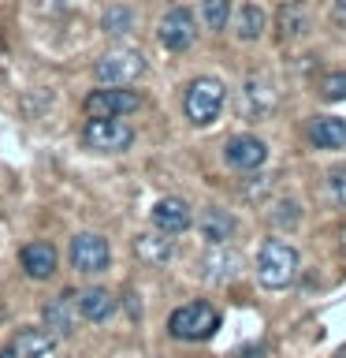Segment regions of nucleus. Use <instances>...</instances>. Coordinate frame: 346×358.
<instances>
[{
  "label": "nucleus",
  "instance_id": "obj_4",
  "mask_svg": "<svg viewBox=\"0 0 346 358\" xmlns=\"http://www.w3.org/2000/svg\"><path fill=\"white\" fill-rule=\"evenodd\" d=\"M142 75H145V56L138 49H127V45L108 49L93 64V78L100 86H130V83H138Z\"/></svg>",
  "mask_w": 346,
  "mask_h": 358
},
{
  "label": "nucleus",
  "instance_id": "obj_14",
  "mask_svg": "<svg viewBox=\"0 0 346 358\" xmlns=\"http://www.w3.org/2000/svg\"><path fill=\"white\" fill-rule=\"evenodd\" d=\"M149 217H153V228L164 231V235H172V239H175V235H183L190 224H194V213H190V206L183 198H160L153 206Z\"/></svg>",
  "mask_w": 346,
  "mask_h": 358
},
{
  "label": "nucleus",
  "instance_id": "obj_24",
  "mask_svg": "<svg viewBox=\"0 0 346 358\" xmlns=\"http://www.w3.org/2000/svg\"><path fill=\"white\" fill-rule=\"evenodd\" d=\"M276 179H279V176L257 172V176H250V179H246V183H242L239 190H242V198L250 201V206H264V201H268V194L276 190Z\"/></svg>",
  "mask_w": 346,
  "mask_h": 358
},
{
  "label": "nucleus",
  "instance_id": "obj_16",
  "mask_svg": "<svg viewBox=\"0 0 346 358\" xmlns=\"http://www.w3.org/2000/svg\"><path fill=\"white\" fill-rule=\"evenodd\" d=\"M234 231H239V220H234L227 209H220V206H209L197 217V235L209 246H227L234 239Z\"/></svg>",
  "mask_w": 346,
  "mask_h": 358
},
{
  "label": "nucleus",
  "instance_id": "obj_3",
  "mask_svg": "<svg viewBox=\"0 0 346 358\" xmlns=\"http://www.w3.org/2000/svg\"><path fill=\"white\" fill-rule=\"evenodd\" d=\"M216 329H220L216 306H212V302H201V299L172 310V317H167V332L183 343H205L216 336Z\"/></svg>",
  "mask_w": 346,
  "mask_h": 358
},
{
  "label": "nucleus",
  "instance_id": "obj_5",
  "mask_svg": "<svg viewBox=\"0 0 346 358\" xmlns=\"http://www.w3.org/2000/svg\"><path fill=\"white\" fill-rule=\"evenodd\" d=\"M82 108L89 120H123L142 108V94L130 86H100L93 94H86Z\"/></svg>",
  "mask_w": 346,
  "mask_h": 358
},
{
  "label": "nucleus",
  "instance_id": "obj_1",
  "mask_svg": "<svg viewBox=\"0 0 346 358\" xmlns=\"http://www.w3.org/2000/svg\"><path fill=\"white\" fill-rule=\"evenodd\" d=\"M298 268H301V257L287 239H264L261 254H257V280L268 291L290 287L298 280Z\"/></svg>",
  "mask_w": 346,
  "mask_h": 358
},
{
  "label": "nucleus",
  "instance_id": "obj_26",
  "mask_svg": "<svg viewBox=\"0 0 346 358\" xmlns=\"http://www.w3.org/2000/svg\"><path fill=\"white\" fill-rule=\"evenodd\" d=\"M328 194L339 209H346V164H335L328 172Z\"/></svg>",
  "mask_w": 346,
  "mask_h": 358
},
{
  "label": "nucleus",
  "instance_id": "obj_23",
  "mask_svg": "<svg viewBox=\"0 0 346 358\" xmlns=\"http://www.w3.org/2000/svg\"><path fill=\"white\" fill-rule=\"evenodd\" d=\"M100 30H105L108 38H127V34L134 30V8H127V4L105 8V15H100Z\"/></svg>",
  "mask_w": 346,
  "mask_h": 358
},
{
  "label": "nucleus",
  "instance_id": "obj_10",
  "mask_svg": "<svg viewBox=\"0 0 346 358\" xmlns=\"http://www.w3.org/2000/svg\"><path fill=\"white\" fill-rule=\"evenodd\" d=\"M156 38H160V45H164L167 52H186L190 45H194V38H197L194 11H190L186 4L167 8L164 19H160V27H156Z\"/></svg>",
  "mask_w": 346,
  "mask_h": 358
},
{
  "label": "nucleus",
  "instance_id": "obj_18",
  "mask_svg": "<svg viewBox=\"0 0 346 358\" xmlns=\"http://www.w3.org/2000/svg\"><path fill=\"white\" fill-rule=\"evenodd\" d=\"M309 8L301 4V0H287L283 8L276 11V30H279V41H301L309 34Z\"/></svg>",
  "mask_w": 346,
  "mask_h": 358
},
{
  "label": "nucleus",
  "instance_id": "obj_17",
  "mask_svg": "<svg viewBox=\"0 0 346 358\" xmlns=\"http://www.w3.org/2000/svg\"><path fill=\"white\" fill-rule=\"evenodd\" d=\"M116 295L108 287H82L78 291V317L82 321H93V324H105L112 313H116Z\"/></svg>",
  "mask_w": 346,
  "mask_h": 358
},
{
  "label": "nucleus",
  "instance_id": "obj_28",
  "mask_svg": "<svg viewBox=\"0 0 346 358\" xmlns=\"http://www.w3.org/2000/svg\"><path fill=\"white\" fill-rule=\"evenodd\" d=\"M331 22L339 30H346V0H331Z\"/></svg>",
  "mask_w": 346,
  "mask_h": 358
},
{
  "label": "nucleus",
  "instance_id": "obj_2",
  "mask_svg": "<svg viewBox=\"0 0 346 358\" xmlns=\"http://www.w3.org/2000/svg\"><path fill=\"white\" fill-rule=\"evenodd\" d=\"M223 101H227V86L212 75H197L183 94V112L194 127H209V123L220 120Z\"/></svg>",
  "mask_w": 346,
  "mask_h": 358
},
{
  "label": "nucleus",
  "instance_id": "obj_21",
  "mask_svg": "<svg viewBox=\"0 0 346 358\" xmlns=\"http://www.w3.org/2000/svg\"><path fill=\"white\" fill-rule=\"evenodd\" d=\"M264 8L261 4H242L234 11V38L239 41H257L264 34Z\"/></svg>",
  "mask_w": 346,
  "mask_h": 358
},
{
  "label": "nucleus",
  "instance_id": "obj_20",
  "mask_svg": "<svg viewBox=\"0 0 346 358\" xmlns=\"http://www.w3.org/2000/svg\"><path fill=\"white\" fill-rule=\"evenodd\" d=\"M309 142L317 150H343L346 145V120L339 116H317L309 123Z\"/></svg>",
  "mask_w": 346,
  "mask_h": 358
},
{
  "label": "nucleus",
  "instance_id": "obj_25",
  "mask_svg": "<svg viewBox=\"0 0 346 358\" xmlns=\"http://www.w3.org/2000/svg\"><path fill=\"white\" fill-rule=\"evenodd\" d=\"M201 19L209 30H227L231 22V0H201Z\"/></svg>",
  "mask_w": 346,
  "mask_h": 358
},
{
  "label": "nucleus",
  "instance_id": "obj_8",
  "mask_svg": "<svg viewBox=\"0 0 346 358\" xmlns=\"http://www.w3.org/2000/svg\"><path fill=\"white\" fill-rule=\"evenodd\" d=\"M134 142V127L127 120H89L82 127V145L93 153H123Z\"/></svg>",
  "mask_w": 346,
  "mask_h": 358
},
{
  "label": "nucleus",
  "instance_id": "obj_9",
  "mask_svg": "<svg viewBox=\"0 0 346 358\" xmlns=\"http://www.w3.org/2000/svg\"><path fill=\"white\" fill-rule=\"evenodd\" d=\"M246 268V257L234 250V246H209L205 254L197 257V276L205 280V284H231V280H239Z\"/></svg>",
  "mask_w": 346,
  "mask_h": 358
},
{
  "label": "nucleus",
  "instance_id": "obj_22",
  "mask_svg": "<svg viewBox=\"0 0 346 358\" xmlns=\"http://www.w3.org/2000/svg\"><path fill=\"white\" fill-rule=\"evenodd\" d=\"M264 220L272 224L276 231H294L298 224H301V206L294 198H276L272 206L264 209Z\"/></svg>",
  "mask_w": 346,
  "mask_h": 358
},
{
  "label": "nucleus",
  "instance_id": "obj_19",
  "mask_svg": "<svg viewBox=\"0 0 346 358\" xmlns=\"http://www.w3.org/2000/svg\"><path fill=\"white\" fill-rule=\"evenodd\" d=\"M134 254L142 257L145 265H153V268H160V265H167L175 257V239L172 235H164V231H142L138 239H134Z\"/></svg>",
  "mask_w": 346,
  "mask_h": 358
},
{
  "label": "nucleus",
  "instance_id": "obj_15",
  "mask_svg": "<svg viewBox=\"0 0 346 358\" xmlns=\"http://www.w3.org/2000/svg\"><path fill=\"white\" fill-rule=\"evenodd\" d=\"M56 340L45 329H19L0 351V358H49Z\"/></svg>",
  "mask_w": 346,
  "mask_h": 358
},
{
  "label": "nucleus",
  "instance_id": "obj_6",
  "mask_svg": "<svg viewBox=\"0 0 346 358\" xmlns=\"http://www.w3.org/2000/svg\"><path fill=\"white\" fill-rule=\"evenodd\" d=\"M276 105H279V94H276V83L268 75L253 71V75L242 78V90H239V112H242V120L264 123L276 112Z\"/></svg>",
  "mask_w": 346,
  "mask_h": 358
},
{
  "label": "nucleus",
  "instance_id": "obj_29",
  "mask_svg": "<svg viewBox=\"0 0 346 358\" xmlns=\"http://www.w3.org/2000/svg\"><path fill=\"white\" fill-rule=\"evenodd\" d=\"M264 355H268L264 347H242V351L234 355V358H264Z\"/></svg>",
  "mask_w": 346,
  "mask_h": 358
},
{
  "label": "nucleus",
  "instance_id": "obj_12",
  "mask_svg": "<svg viewBox=\"0 0 346 358\" xmlns=\"http://www.w3.org/2000/svg\"><path fill=\"white\" fill-rule=\"evenodd\" d=\"M223 161L234 172H261L268 161V145L257 138V134H231L223 142Z\"/></svg>",
  "mask_w": 346,
  "mask_h": 358
},
{
  "label": "nucleus",
  "instance_id": "obj_11",
  "mask_svg": "<svg viewBox=\"0 0 346 358\" xmlns=\"http://www.w3.org/2000/svg\"><path fill=\"white\" fill-rule=\"evenodd\" d=\"M78 291H60L45 302L41 310V329L52 336V340H67L75 329H78Z\"/></svg>",
  "mask_w": 346,
  "mask_h": 358
},
{
  "label": "nucleus",
  "instance_id": "obj_13",
  "mask_svg": "<svg viewBox=\"0 0 346 358\" xmlns=\"http://www.w3.org/2000/svg\"><path fill=\"white\" fill-rule=\"evenodd\" d=\"M19 265L30 280H49L60 268V254H56V246L49 239H33L19 250Z\"/></svg>",
  "mask_w": 346,
  "mask_h": 358
},
{
  "label": "nucleus",
  "instance_id": "obj_27",
  "mask_svg": "<svg viewBox=\"0 0 346 358\" xmlns=\"http://www.w3.org/2000/svg\"><path fill=\"white\" fill-rule=\"evenodd\" d=\"M320 94L328 97V101H346V71H331V75H324Z\"/></svg>",
  "mask_w": 346,
  "mask_h": 358
},
{
  "label": "nucleus",
  "instance_id": "obj_7",
  "mask_svg": "<svg viewBox=\"0 0 346 358\" xmlns=\"http://www.w3.org/2000/svg\"><path fill=\"white\" fill-rule=\"evenodd\" d=\"M67 257H71V268L78 276H100V273H108V265H112V246H108L105 235H97V231H78L71 239Z\"/></svg>",
  "mask_w": 346,
  "mask_h": 358
}]
</instances>
